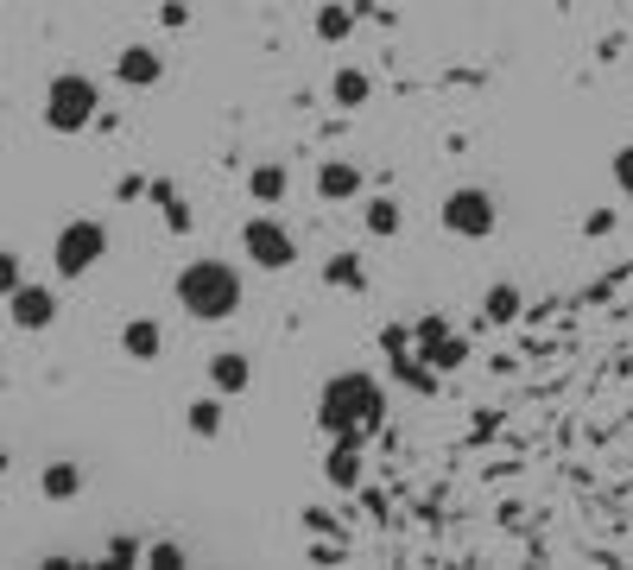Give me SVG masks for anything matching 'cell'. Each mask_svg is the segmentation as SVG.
<instances>
[{
  "mask_svg": "<svg viewBox=\"0 0 633 570\" xmlns=\"http://www.w3.org/2000/svg\"><path fill=\"white\" fill-rule=\"evenodd\" d=\"M386 413V399H380V381L374 374H329L324 393H317V425H324L329 438H368Z\"/></svg>",
  "mask_w": 633,
  "mask_h": 570,
  "instance_id": "obj_1",
  "label": "cell"
},
{
  "mask_svg": "<svg viewBox=\"0 0 633 570\" xmlns=\"http://www.w3.org/2000/svg\"><path fill=\"white\" fill-rule=\"evenodd\" d=\"M172 292H177V305H184V317H197V324H228V317L241 311V273L209 254L190 260Z\"/></svg>",
  "mask_w": 633,
  "mask_h": 570,
  "instance_id": "obj_2",
  "label": "cell"
},
{
  "mask_svg": "<svg viewBox=\"0 0 633 570\" xmlns=\"http://www.w3.org/2000/svg\"><path fill=\"white\" fill-rule=\"evenodd\" d=\"M101 121V96H96V83L89 77H51L45 89V128L51 133H83V128H96Z\"/></svg>",
  "mask_w": 633,
  "mask_h": 570,
  "instance_id": "obj_3",
  "label": "cell"
},
{
  "mask_svg": "<svg viewBox=\"0 0 633 570\" xmlns=\"http://www.w3.org/2000/svg\"><path fill=\"white\" fill-rule=\"evenodd\" d=\"M51 260H57V279H83L96 260H108V229H101L96 216H76V222H64V229H57Z\"/></svg>",
  "mask_w": 633,
  "mask_h": 570,
  "instance_id": "obj_4",
  "label": "cell"
},
{
  "mask_svg": "<svg viewBox=\"0 0 633 570\" xmlns=\"http://www.w3.org/2000/svg\"><path fill=\"white\" fill-rule=\"evenodd\" d=\"M437 222H444L450 234H462V241H481V234H494L501 209H494V197H488L481 184H462V190H450V197H444Z\"/></svg>",
  "mask_w": 633,
  "mask_h": 570,
  "instance_id": "obj_5",
  "label": "cell"
},
{
  "mask_svg": "<svg viewBox=\"0 0 633 570\" xmlns=\"http://www.w3.org/2000/svg\"><path fill=\"white\" fill-rule=\"evenodd\" d=\"M241 248H248V260L260 266V273H285V266L298 260V241H292V229H285V222H273V216H248Z\"/></svg>",
  "mask_w": 633,
  "mask_h": 570,
  "instance_id": "obj_6",
  "label": "cell"
},
{
  "mask_svg": "<svg viewBox=\"0 0 633 570\" xmlns=\"http://www.w3.org/2000/svg\"><path fill=\"white\" fill-rule=\"evenodd\" d=\"M7 317H13V330H51L57 324V292L51 285H20V292H7Z\"/></svg>",
  "mask_w": 633,
  "mask_h": 570,
  "instance_id": "obj_7",
  "label": "cell"
},
{
  "mask_svg": "<svg viewBox=\"0 0 633 570\" xmlns=\"http://www.w3.org/2000/svg\"><path fill=\"white\" fill-rule=\"evenodd\" d=\"M317 197L324 204H354L361 197V165L354 158H324L317 165Z\"/></svg>",
  "mask_w": 633,
  "mask_h": 570,
  "instance_id": "obj_8",
  "label": "cell"
},
{
  "mask_svg": "<svg viewBox=\"0 0 633 570\" xmlns=\"http://www.w3.org/2000/svg\"><path fill=\"white\" fill-rule=\"evenodd\" d=\"M114 77H121L127 89H152V83L165 77V57L152 52V45H127V52L114 57Z\"/></svg>",
  "mask_w": 633,
  "mask_h": 570,
  "instance_id": "obj_9",
  "label": "cell"
},
{
  "mask_svg": "<svg viewBox=\"0 0 633 570\" xmlns=\"http://www.w3.org/2000/svg\"><path fill=\"white\" fill-rule=\"evenodd\" d=\"M209 387H216V393H248L253 387V362L241 355V349L209 355Z\"/></svg>",
  "mask_w": 633,
  "mask_h": 570,
  "instance_id": "obj_10",
  "label": "cell"
},
{
  "mask_svg": "<svg viewBox=\"0 0 633 570\" xmlns=\"http://www.w3.org/2000/svg\"><path fill=\"white\" fill-rule=\"evenodd\" d=\"M159 349H165V330L152 324V317H133L121 330V355L127 362H159Z\"/></svg>",
  "mask_w": 633,
  "mask_h": 570,
  "instance_id": "obj_11",
  "label": "cell"
},
{
  "mask_svg": "<svg viewBox=\"0 0 633 570\" xmlns=\"http://www.w3.org/2000/svg\"><path fill=\"white\" fill-rule=\"evenodd\" d=\"M324 475H329V489H354L361 482V438H336Z\"/></svg>",
  "mask_w": 633,
  "mask_h": 570,
  "instance_id": "obj_12",
  "label": "cell"
},
{
  "mask_svg": "<svg viewBox=\"0 0 633 570\" xmlns=\"http://www.w3.org/2000/svg\"><path fill=\"white\" fill-rule=\"evenodd\" d=\"M329 96H336V108H368V96H374V83H368V70H354V64H342V70L329 77Z\"/></svg>",
  "mask_w": 633,
  "mask_h": 570,
  "instance_id": "obj_13",
  "label": "cell"
},
{
  "mask_svg": "<svg viewBox=\"0 0 633 570\" xmlns=\"http://www.w3.org/2000/svg\"><path fill=\"white\" fill-rule=\"evenodd\" d=\"M354 20H361V7L329 0V7H317V39H324V45H342V39L354 32Z\"/></svg>",
  "mask_w": 633,
  "mask_h": 570,
  "instance_id": "obj_14",
  "label": "cell"
},
{
  "mask_svg": "<svg viewBox=\"0 0 633 570\" xmlns=\"http://www.w3.org/2000/svg\"><path fill=\"white\" fill-rule=\"evenodd\" d=\"M285 190H292L285 165H253V172H248V197H253V204H279Z\"/></svg>",
  "mask_w": 633,
  "mask_h": 570,
  "instance_id": "obj_15",
  "label": "cell"
},
{
  "mask_svg": "<svg viewBox=\"0 0 633 570\" xmlns=\"http://www.w3.org/2000/svg\"><path fill=\"white\" fill-rule=\"evenodd\" d=\"M520 311H526L520 285H488V298H481V317H488V324H513Z\"/></svg>",
  "mask_w": 633,
  "mask_h": 570,
  "instance_id": "obj_16",
  "label": "cell"
},
{
  "mask_svg": "<svg viewBox=\"0 0 633 570\" xmlns=\"http://www.w3.org/2000/svg\"><path fill=\"white\" fill-rule=\"evenodd\" d=\"M39 489H45V501H70V494L83 489V469H76V463H45Z\"/></svg>",
  "mask_w": 633,
  "mask_h": 570,
  "instance_id": "obj_17",
  "label": "cell"
},
{
  "mask_svg": "<svg viewBox=\"0 0 633 570\" xmlns=\"http://www.w3.org/2000/svg\"><path fill=\"white\" fill-rule=\"evenodd\" d=\"M324 285H336V292H361L368 273H361V260H354V254H329L324 260Z\"/></svg>",
  "mask_w": 633,
  "mask_h": 570,
  "instance_id": "obj_18",
  "label": "cell"
},
{
  "mask_svg": "<svg viewBox=\"0 0 633 570\" xmlns=\"http://www.w3.org/2000/svg\"><path fill=\"white\" fill-rule=\"evenodd\" d=\"M361 222H368V234H380V241H386V234H400V204H393V197H368V209H361Z\"/></svg>",
  "mask_w": 633,
  "mask_h": 570,
  "instance_id": "obj_19",
  "label": "cell"
},
{
  "mask_svg": "<svg viewBox=\"0 0 633 570\" xmlns=\"http://www.w3.org/2000/svg\"><path fill=\"white\" fill-rule=\"evenodd\" d=\"M184 425H190V438H216L222 431V399H190Z\"/></svg>",
  "mask_w": 633,
  "mask_h": 570,
  "instance_id": "obj_20",
  "label": "cell"
},
{
  "mask_svg": "<svg viewBox=\"0 0 633 570\" xmlns=\"http://www.w3.org/2000/svg\"><path fill=\"white\" fill-rule=\"evenodd\" d=\"M418 362H425V355H400V349H393V374H400L412 393H430L437 381H430V368H418Z\"/></svg>",
  "mask_w": 633,
  "mask_h": 570,
  "instance_id": "obj_21",
  "label": "cell"
},
{
  "mask_svg": "<svg viewBox=\"0 0 633 570\" xmlns=\"http://www.w3.org/2000/svg\"><path fill=\"white\" fill-rule=\"evenodd\" d=\"M146 564H152V570H177V564H184V545H172V539L146 545Z\"/></svg>",
  "mask_w": 633,
  "mask_h": 570,
  "instance_id": "obj_22",
  "label": "cell"
},
{
  "mask_svg": "<svg viewBox=\"0 0 633 570\" xmlns=\"http://www.w3.org/2000/svg\"><path fill=\"white\" fill-rule=\"evenodd\" d=\"M608 172H614V184H621V190L633 197V140H627V146H614V158H608Z\"/></svg>",
  "mask_w": 633,
  "mask_h": 570,
  "instance_id": "obj_23",
  "label": "cell"
},
{
  "mask_svg": "<svg viewBox=\"0 0 633 570\" xmlns=\"http://www.w3.org/2000/svg\"><path fill=\"white\" fill-rule=\"evenodd\" d=\"M20 254H13V248H7V254H0V292H20Z\"/></svg>",
  "mask_w": 633,
  "mask_h": 570,
  "instance_id": "obj_24",
  "label": "cell"
},
{
  "mask_svg": "<svg viewBox=\"0 0 633 570\" xmlns=\"http://www.w3.org/2000/svg\"><path fill=\"white\" fill-rule=\"evenodd\" d=\"M108 558H114V564H133V558H146V551H140L133 539H114V545H108Z\"/></svg>",
  "mask_w": 633,
  "mask_h": 570,
  "instance_id": "obj_25",
  "label": "cell"
},
{
  "mask_svg": "<svg viewBox=\"0 0 633 570\" xmlns=\"http://www.w3.org/2000/svg\"><path fill=\"white\" fill-rule=\"evenodd\" d=\"M165 209H172V216H165V222H172V229H177V234H184V229H190V209H184V204H177V197H172V204H165Z\"/></svg>",
  "mask_w": 633,
  "mask_h": 570,
  "instance_id": "obj_26",
  "label": "cell"
}]
</instances>
